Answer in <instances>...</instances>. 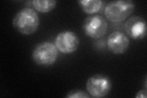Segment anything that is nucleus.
I'll use <instances>...</instances> for the list:
<instances>
[{
  "label": "nucleus",
  "instance_id": "1",
  "mask_svg": "<svg viewBox=\"0 0 147 98\" xmlns=\"http://www.w3.org/2000/svg\"><path fill=\"white\" fill-rule=\"evenodd\" d=\"M40 20L38 13L33 9L25 7L15 15L12 20L13 28L20 34L31 35L38 30Z\"/></svg>",
  "mask_w": 147,
  "mask_h": 98
},
{
  "label": "nucleus",
  "instance_id": "2",
  "mask_svg": "<svg viewBox=\"0 0 147 98\" xmlns=\"http://www.w3.org/2000/svg\"><path fill=\"white\" fill-rule=\"evenodd\" d=\"M135 4L131 0H119L109 3L104 9L106 19L114 23L125 21L134 12Z\"/></svg>",
  "mask_w": 147,
  "mask_h": 98
},
{
  "label": "nucleus",
  "instance_id": "3",
  "mask_svg": "<svg viewBox=\"0 0 147 98\" xmlns=\"http://www.w3.org/2000/svg\"><path fill=\"white\" fill-rule=\"evenodd\" d=\"M58 50L52 43L45 41L37 45L32 52V59L38 66L47 67L53 65L58 58Z\"/></svg>",
  "mask_w": 147,
  "mask_h": 98
},
{
  "label": "nucleus",
  "instance_id": "4",
  "mask_svg": "<svg viewBox=\"0 0 147 98\" xmlns=\"http://www.w3.org/2000/svg\"><path fill=\"white\" fill-rule=\"evenodd\" d=\"M112 87L110 78L102 74H95L87 80L86 88L87 93L93 97L100 98L106 96Z\"/></svg>",
  "mask_w": 147,
  "mask_h": 98
},
{
  "label": "nucleus",
  "instance_id": "5",
  "mask_svg": "<svg viewBox=\"0 0 147 98\" xmlns=\"http://www.w3.org/2000/svg\"><path fill=\"white\" fill-rule=\"evenodd\" d=\"M85 34L89 38L97 39L102 38L107 32L108 23L106 19L99 15L89 16L83 25Z\"/></svg>",
  "mask_w": 147,
  "mask_h": 98
},
{
  "label": "nucleus",
  "instance_id": "6",
  "mask_svg": "<svg viewBox=\"0 0 147 98\" xmlns=\"http://www.w3.org/2000/svg\"><path fill=\"white\" fill-rule=\"evenodd\" d=\"M80 40L76 33L71 31H64L57 34L55 45L58 50L64 54L74 53L79 48Z\"/></svg>",
  "mask_w": 147,
  "mask_h": 98
},
{
  "label": "nucleus",
  "instance_id": "7",
  "mask_svg": "<svg viewBox=\"0 0 147 98\" xmlns=\"http://www.w3.org/2000/svg\"><path fill=\"white\" fill-rule=\"evenodd\" d=\"M124 28L126 35L135 40L144 39L146 35V21L140 16H132L126 21Z\"/></svg>",
  "mask_w": 147,
  "mask_h": 98
},
{
  "label": "nucleus",
  "instance_id": "8",
  "mask_svg": "<svg viewBox=\"0 0 147 98\" xmlns=\"http://www.w3.org/2000/svg\"><path fill=\"white\" fill-rule=\"evenodd\" d=\"M109 50L115 55L125 53L130 45L128 36L121 31H115L110 34L107 40Z\"/></svg>",
  "mask_w": 147,
  "mask_h": 98
},
{
  "label": "nucleus",
  "instance_id": "9",
  "mask_svg": "<svg viewBox=\"0 0 147 98\" xmlns=\"http://www.w3.org/2000/svg\"><path fill=\"white\" fill-rule=\"evenodd\" d=\"M82 11L88 14H94L102 9L103 2L100 0H81L78 1Z\"/></svg>",
  "mask_w": 147,
  "mask_h": 98
},
{
  "label": "nucleus",
  "instance_id": "10",
  "mask_svg": "<svg viewBox=\"0 0 147 98\" xmlns=\"http://www.w3.org/2000/svg\"><path fill=\"white\" fill-rule=\"evenodd\" d=\"M54 0H33L32 5L36 11L40 13H48L53 11L57 6Z\"/></svg>",
  "mask_w": 147,
  "mask_h": 98
},
{
  "label": "nucleus",
  "instance_id": "11",
  "mask_svg": "<svg viewBox=\"0 0 147 98\" xmlns=\"http://www.w3.org/2000/svg\"><path fill=\"white\" fill-rule=\"evenodd\" d=\"M67 98H89L90 96L87 93L81 90H72L67 93Z\"/></svg>",
  "mask_w": 147,
  "mask_h": 98
},
{
  "label": "nucleus",
  "instance_id": "12",
  "mask_svg": "<svg viewBox=\"0 0 147 98\" xmlns=\"http://www.w3.org/2000/svg\"><path fill=\"white\" fill-rule=\"evenodd\" d=\"M146 90H141L136 93V98H146Z\"/></svg>",
  "mask_w": 147,
  "mask_h": 98
}]
</instances>
